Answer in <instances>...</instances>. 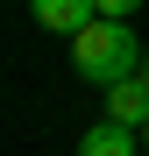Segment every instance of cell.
Instances as JSON below:
<instances>
[{
    "label": "cell",
    "mask_w": 149,
    "mask_h": 156,
    "mask_svg": "<svg viewBox=\"0 0 149 156\" xmlns=\"http://www.w3.org/2000/svg\"><path fill=\"white\" fill-rule=\"evenodd\" d=\"M71 71H78L85 85H99V92H107V85H121V78H135V71H142V43H135V29L99 14L92 29H78V36H71Z\"/></svg>",
    "instance_id": "1"
},
{
    "label": "cell",
    "mask_w": 149,
    "mask_h": 156,
    "mask_svg": "<svg viewBox=\"0 0 149 156\" xmlns=\"http://www.w3.org/2000/svg\"><path fill=\"white\" fill-rule=\"evenodd\" d=\"M29 14L43 21L50 36H78V29H92V21H99L92 0H29Z\"/></svg>",
    "instance_id": "2"
},
{
    "label": "cell",
    "mask_w": 149,
    "mask_h": 156,
    "mask_svg": "<svg viewBox=\"0 0 149 156\" xmlns=\"http://www.w3.org/2000/svg\"><path fill=\"white\" fill-rule=\"evenodd\" d=\"M78 156H149V149H142V128H121V121H99V128H85V142H78Z\"/></svg>",
    "instance_id": "3"
},
{
    "label": "cell",
    "mask_w": 149,
    "mask_h": 156,
    "mask_svg": "<svg viewBox=\"0 0 149 156\" xmlns=\"http://www.w3.org/2000/svg\"><path fill=\"white\" fill-rule=\"evenodd\" d=\"M107 121H121V128H142V121H149V85H142V71L121 78V85H107Z\"/></svg>",
    "instance_id": "4"
},
{
    "label": "cell",
    "mask_w": 149,
    "mask_h": 156,
    "mask_svg": "<svg viewBox=\"0 0 149 156\" xmlns=\"http://www.w3.org/2000/svg\"><path fill=\"white\" fill-rule=\"evenodd\" d=\"M92 7H99V14H107V21H128V14L142 7V0H92Z\"/></svg>",
    "instance_id": "5"
},
{
    "label": "cell",
    "mask_w": 149,
    "mask_h": 156,
    "mask_svg": "<svg viewBox=\"0 0 149 156\" xmlns=\"http://www.w3.org/2000/svg\"><path fill=\"white\" fill-rule=\"evenodd\" d=\"M142 85H149V57H142Z\"/></svg>",
    "instance_id": "6"
},
{
    "label": "cell",
    "mask_w": 149,
    "mask_h": 156,
    "mask_svg": "<svg viewBox=\"0 0 149 156\" xmlns=\"http://www.w3.org/2000/svg\"><path fill=\"white\" fill-rule=\"evenodd\" d=\"M142 149H149V121H142Z\"/></svg>",
    "instance_id": "7"
}]
</instances>
